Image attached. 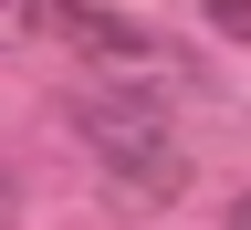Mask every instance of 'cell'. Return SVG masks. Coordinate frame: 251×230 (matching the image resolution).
I'll return each instance as SVG.
<instances>
[{
    "label": "cell",
    "instance_id": "cell-1",
    "mask_svg": "<svg viewBox=\"0 0 251 230\" xmlns=\"http://www.w3.org/2000/svg\"><path fill=\"white\" fill-rule=\"evenodd\" d=\"M74 136L105 168V199L126 209H178L188 199V136L168 126L157 94H115V84H74Z\"/></svg>",
    "mask_w": 251,
    "mask_h": 230
},
{
    "label": "cell",
    "instance_id": "cell-2",
    "mask_svg": "<svg viewBox=\"0 0 251 230\" xmlns=\"http://www.w3.org/2000/svg\"><path fill=\"white\" fill-rule=\"evenodd\" d=\"M31 31H42V0H0V52L31 42Z\"/></svg>",
    "mask_w": 251,
    "mask_h": 230
},
{
    "label": "cell",
    "instance_id": "cell-3",
    "mask_svg": "<svg viewBox=\"0 0 251 230\" xmlns=\"http://www.w3.org/2000/svg\"><path fill=\"white\" fill-rule=\"evenodd\" d=\"M199 21H209V31H230V42H251V0H199Z\"/></svg>",
    "mask_w": 251,
    "mask_h": 230
},
{
    "label": "cell",
    "instance_id": "cell-4",
    "mask_svg": "<svg viewBox=\"0 0 251 230\" xmlns=\"http://www.w3.org/2000/svg\"><path fill=\"white\" fill-rule=\"evenodd\" d=\"M230 230H251V188H241V199H230Z\"/></svg>",
    "mask_w": 251,
    "mask_h": 230
}]
</instances>
